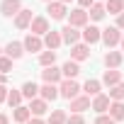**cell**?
Wrapping results in <instances>:
<instances>
[{"instance_id":"2e32d148","label":"cell","mask_w":124,"mask_h":124,"mask_svg":"<svg viewBox=\"0 0 124 124\" xmlns=\"http://www.w3.org/2000/svg\"><path fill=\"white\" fill-rule=\"evenodd\" d=\"M102 83H105V85H109V88H114V85H119V83H122V73H119V71H114V68H109V71H105Z\"/></svg>"},{"instance_id":"4fadbf2b","label":"cell","mask_w":124,"mask_h":124,"mask_svg":"<svg viewBox=\"0 0 124 124\" xmlns=\"http://www.w3.org/2000/svg\"><path fill=\"white\" fill-rule=\"evenodd\" d=\"M93 105H90V97L85 95V97H76V100H71V109H73V114H80V112H85V109H90Z\"/></svg>"},{"instance_id":"e0dca14e","label":"cell","mask_w":124,"mask_h":124,"mask_svg":"<svg viewBox=\"0 0 124 124\" xmlns=\"http://www.w3.org/2000/svg\"><path fill=\"white\" fill-rule=\"evenodd\" d=\"M93 109H95V112H100V114H105V112L109 109V97H107V95H102V93H100L97 97H93Z\"/></svg>"},{"instance_id":"83f0119b","label":"cell","mask_w":124,"mask_h":124,"mask_svg":"<svg viewBox=\"0 0 124 124\" xmlns=\"http://www.w3.org/2000/svg\"><path fill=\"white\" fill-rule=\"evenodd\" d=\"M54 61H56V51H44V54L39 56V63H41L44 68H49V66H54Z\"/></svg>"},{"instance_id":"f546056e","label":"cell","mask_w":124,"mask_h":124,"mask_svg":"<svg viewBox=\"0 0 124 124\" xmlns=\"http://www.w3.org/2000/svg\"><path fill=\"white\" fill-rule=\"evenodd\" d=\"M109 97H112L114 102H122V100H124V83H119V85L109 88Z\"/></svg>"},{"instance_id":"ac0fdd59","label":"cell","mask_w":124,"mask_h":124,"mask_svg":"<svg viewBox=\"0 0 124 124\" xmlns=\"http://www.w3.org/2000/svg\"><path fill=\"white\" fill-rule=\"evenodd\" d=\"M61 73H63L68 80H73V78L80 73V66H78V61H66V63H63V68H61Z\"/></svg>"},{"instance_id":"7c38bea8","label":"cell","mask_w":124,"mask_h":124,"mask_svg":"<svg viewBox=\"0 0 124 124\" xmlns=\"http://www.w3.org/2000/svg\"><path fill=\"white\" fill-rule=\"evenodd\" d=\"M39 93H41V100H46V102H51V100H56L61 93H58V88L56 85H51V83H44L41 88H39Z\"/></svg>"},{"instance_id":"d6986e66","label":"cell","mask_w":124,"mask_h":124,"mask_svg":"<svg viewBox=\"0 0 124 124\" xmlns=\"http://www.w3.org/2000/svg\"><path fill=\"white\" fill-rule=\"evenodd\" d=\"M22 44H24L27 51H41V46H44V41H41L37 34H27V39H24Z\"/></svg>"},{"instance_id":"836d02e7","label":"cell","mask_w":124,"mask_h":124,"mask_svg":"<svg viewBox=\"0 0 124 124\" xmlns=\"http://www.w3.org/2000/svg\"><path fill=\"white\" fill-rule=\"evenodd\" d=\"M95 124H114V119H112L109 114H100V117L95 119Z\"/></svg>"},{"instance_id":"60d3db41","label":"cell","mask_w":124,"mask_h":124,"mask_svg":"<svg viewBox=\"0 0 124 124\" xmlns=\"http://www.w3.org/2000/svg\"><path fill=\"white\" fill-rule=\"evenodd\" d=\"M119 44H122V49H124V37H122V41H119Z\"/></svg>"},{"instance_id":"d4e9b609","label":"cell","mask_w":124,"mask_h":124,"mask_svg":"<svg viewBox=\"0 0 124 124\" xmlns=\"http://www.w3.org/2000/svg\"><path fill=\"white\" fill-rule=\"evenodd\" d=\"M37 93H39V88H37V83H32V80H27V83L22 85V97H29V100H34V97H37Z\"/></svg>"},{"instance_id":"7a4b0ae2","label":"cell","mask_w":124,"mask_h":124,"mask_svg":"<svg viewBox=\"0 0 124 124\" xmlns=\"http://www.w3.org/2000/svg\"><path fill=\"white\" fill-rule=\"evenodd\" d=\"M68 24L71 27H88V12L83 8H76L68 12Z\"/></svg>"},{"instance_id":"74e56055","label":"cell","mask_w":124,"mask_h":124,"mask_svg":"<svg viewBox=\"0 0 124 124\" xmlns=\"http://www.w3.org/2000/svg\"><path fill=\"white\" fill-rule=\"evenodd\" d=\"M0 124H10V119H8V114H0Z\"/></svg>"},{"instance_id":"ba28073f","label":"cell","mask_w":124,"mask_h":124,"mask_svg":"<svg viewBox=\"0 0 124 124\" xmlns=\"http://www.w3.org/2000/svg\"><path fill=\"white\" fill-rule=\"evenodd\" d=\"M32 34H37V37H46L49 34V20L46 17H34L32 20Z\"/></svg>"},{"instance_id":"f35d334b","label":"cell","mask_w":124,"mask_h":124,"mask_svg":"<svg viewBox=\"0 0 124 124\" xmlns=\"http://www.w3.org/2000/svg\"><path fill=\"white\" fill-rule=\"evenodd\" d=\"M27 124H44V122H41V119H39V117H34V119H29V122H27Z\"/></svg>"},{"instance_id":"5bb4252c","label":"cell","mask_w":124,"mask_h":124,"mask_svg":"<svg viewBox=\"0 0 124 124\" xmlns=\"http://www.w3.org/2000/svg\"><path fill=\"white\" fill-rule=\"evenodd\" d=\"M44 44L49 46V51H56L61 44H63V39H61V32H49L44 37Z\"/></svg>"},{"instance_id":"f1b7e54d","label":"cell","mask_w":124,"mask_h":124,"mask_svg":"<svg viewBox=\"0 0 124 124\" xmlns=\"http://www.w3.org/2000/svg\"><path fill=\"white\" fill-rule=\"evenodd\" d=\"M20 102H22V90H10L8 93V105L10 107H20Z\"/></svg>"},{"instance_id":"9a60e30c","label":"cell","mask_w":124,"mask_h":124,"mask_svg":"<svg viewBox=\"0 0 124 124\" xmlns=\"http://www.w3.org/2000/svg\"><path fill=\"white\" fill-rule=\"evenodd\" d=\"M83 39H85V44H97V41L102 39V29H97V27H85Z\"/></svg>"},{"instance_id":"ee69618b","label":"cell","mask_w":124,"mask_h":124,"mask_svg":"<svg viewBox=\"0 0 124 124\" xmlns=\"http://www.w3.org/2000/svg\"><path fill=\"white\" fill-rule=\"evenodd\" d=\"M0 51H3V49H0Z\"/></svg>"},{"instance_id":"cb8c5ba5","label":"cell","mask_w":124,"mask_h":124,"mask_svg":"<svg viewBox=\"0 0 124 124\" xmlns=\"http://www.w3.org/2000/svg\"><path fill=\"white\" fill-rule=\"evenodd\" d=\"M109 117H112L114 122L124 119V102H112V105H109Z\"/></svg>"},{"instance_id":"1f68e13d","label":"cell","mask_w":124,"mask_h":124,"mask_svg":"<svg viewBox=\"0 0 124 124\" xmlns=\"http://www.w3.org/2000/svg\"><path fill=\"white\" fill-rule=\"evenodd\" d=\"M12 68V58H8V56H0V73H8Z\"/></svg>"},{"instance_id":"ab89813d","label":"cell","mask_w":124,"mask_h":124,"mask_svg":"<svg viewBox=\"0 0 124 124\" xmlns=\"http://www.w3.org/2000/svg\"><path fill=\"white\" fill-rule=\"evenodd\" d=\"M0 85H5V73H0Z\"/></svg>"},{"instance_id":"4316f807","label":"cell","mask_w":124,"mask_h":124,"mask_svg":"<svg viewBox=\"0 0 124 124\" xmlns=\"http://www.w3.org/2000/svg\"><path fill=\"white\" fill-rule=\"evenodd\" d=\"M66 122H68V117H66L63 109H54L51 117H49V124H66Z\"/></svg>"},{"instance_id":"8d00e7d4","label":"cell","mask_w":124,"mask_h":124,"mask_svg":"<svg viewBox=\"0 0 124 124\" xmlns=\"http://www.w3.org/2000/svg\"><path fill=\"white\" fill-rule=\"evenodd\" d=\"M117 29H124V12L117 15Z\"/></svg>"},{"instance_id":"603a6c76","label":"cell","mask_w":124,"mask_h":124,"mask_svg":"<svg viewBox=\"0 0 124 124\" xmlns=\"http://www.w3.org/2000/svg\"><path fill=\"white\" fill-rule=\"evenodd\" d=\"M105 63H107V68H117L122 63V54L119 51H107L105 54Z\"/></svg>"},{"instance_id":"d6a6232c","label":"cell","mask_w":124,"mask_h":124,"mask_svg":"<svg viewBox=\"0 0 124 124\" xmlns=\"http://www.w3.org/2000/svg\"><path fill=\"white\" fill-rule=\"evenodd\" d=\"M66 124H85V119H83V114H71Z\"/></svg>"},{"instance_id":"7402d4cb","label":"cell","mask_w":124,"mask_h":124,"mask_svg":"<svg viewBox=\"0 0 124 124\" xmlns=\"http://www.w3.org/2000/svg\"><path fill=\"white\" fill-rule=\"evenodd\" d=\"M105 10L109 15H122L124 12V0H107L105 3Z\"/></svg>"},{"instance_id":"e575fe53","label":"cell","mask_w":124,"mask_h":124,"mask_svg":"<svg viewBox=\"0 0 124 124\" xmlns=\"http://www.w3.org/2000/svg\"><path fill=\"white\" fill-rule=\"evenodd\" d=\"M0 102H8V88L0 85Z\"/></svg>"},{"instance_id":"277c9868","label":"cell","mask_w":124,"mask_h":124,"mask_svg":"<svg viewBox=\"0 0 124 124\" xmlns=\"http://www.w3.org/2000/svg\"><path fill=\"white\" fill-rule=\"evenodd\" d=\"M54 20H63L66 15H68V10H66V5L61 3V0H54V3H49V10H46Z\"/></svg>"},{"instance_id":"44dd1931","label":"cell","mask_w":124,"mask_h":124,"mask_svg":"<svg viewBox=\"0 0 124 124\" xmlns=\"http://www.w3.org/2000/svg\"><path fill=\"white\" fill-rule=\"evenodd\" d=\"M12 119H15V122H20V124H27V122L32 119V112H29V107H15V114H12Z\"/></svg>"},{"instance_id":"484cf974","label":"cell","mask_w":124,"mask_h":124,"mask_svg":"<svg viewBox=\"0 0 124 124\" xmlns=\"http://www.w3.org/2000/svg\"><path fill=\"white\" fill-rule=\"evenodd\" d=\"M83 90H85V95H88V97H90V95H93V97H97V95H100V80H88V83L83 85Z\"/></svg>"},{"instance_id":"6da1fadb","label":"cell","mask_w":124,"mask_h":124,"mask_svg":"<svg viewBox=\"0 0 124 124\" xmlns=\"http://www.w3.org/2000/svg\"><path fill=\"white\" fill-rule=\"evenodd\" d=\"M58 93L63 95L66 100H76V97H78V93H80V85H78L76 80H68V78H66L63 83H61V88H58Z\"/></svg>"},{"instance_id":"4dcf8cb0","label":"cell","mask_w":124,"mask_h":124,"mask_svg":"<svg viewBox=\"0 0 124 124\" xmlns=\"http://www.w3.org/2000/svg\"><path fill=\"white\" fill-rule=\"evenodd\" d=\"M105 12H107V10H105V5H100V3H95V5L90 8V17H93V20H102Z\"/></svg>"},{"instance_id":"8992f818","label":"cell","mask_w":124,"mask_h":124,"mask_svg":"<svg viewBox=\"0 0 124 124\" xmlns=\"http://www.w3.org/2000/svg\"><path fill=\"white\" fill-rule=\"evenodd\" d=\"M61 39H63L66 44H71V46H76V44H78V39H80V32H76V27L66 24L63 29H61Z\"/></svg>"},{"instance_id":"ffe728a7","label":"cell","mask_w":124,"mask_h":124,"mask_svg":"<svg viewBox=\"0 0 124 124\" xmlns=\"http://www.w3.org/2000/svg\"><path fill=\"white\" fill-rule=\"evenodd\" d=\"M29 112H32L34 117H41V114H46V100H41V97L37 100V97H34V100H32V105H29Z\"/></svg>"},{"instance_id":"b9f144b4","label":"cell","mask_w":124,"mask_h":124,"mask_svg":"<svg viewBox=\"0 0 124 124\" xmlns=\"http://www.w3.org/2000/svg\"><path fill=\"white\" fill-rule=\"evenodd\" d=\"M61 3H63V5H66V3H71V0H61Z\"/></svg>"},{"instance_id":"7bdbcfd3","label":"cell","mask_w":124,"mask_h":124,"mask_svg":"<svg viewBox=\"0 0 124 124\" xmlns=\"http://www.w3.org/2000/svg\"><path fill=\"white\" fill-rule=\"evenodd\" d=\"M46 3H54V0H46Z\"/></svg>"},{"instance_id":"3957f363","label":"cell","mask_w":124,"mask_h":124,"mask_svg":"<svg viewBox=\"0 0 124 124\" xmlns=\"http://www.w3.org/2000/svg\"><path fill=\"white\" fill-rule=\"evenodd\" d=\"M0 12H3L5 17H17L20 12H22V3L20 0H3V3H0Z\"/></svg>"},{"instance_id":"9c48e42d","label":"cell","mask_w":124,"mask_h":124,"mask_svg":"<svg viewBox=\"0 0 124 124\" xmlns=\"http://www.w3.org/2000/svg\"><path fill=\"white\" fill-rule=\"evenodd\" d=\"M32 10H22L17 17H15V27L17 29H27V27H32Z\"/></svg>"},{"instance_id":"52a82bcc","label":"cell","mask_w":124,"mask_h":124,"mask_svg":"<svg viewBox=\"0 0 124 124\" xmlns=\"http://www.w3.org/2000/svg\"><path fill=\"white\" fill-rule=\"evenodd\" d=\"M61 68H56V66H49V68H44L41 71V78H44V83H51V85H56L58 80H61Z\"/></svg>"},{"instance_id":"8fae6325","label":"cell","mask_w":124,"mask_h":124,"mask_svg":"<svg viewBox=\"0 0 124 124\" xmlns=\"http://www.w3.org/2000/svg\"><path fill=\"white\" fill-rule=\"evenodd\" d=\"M71 58H73V61H85V58H90L88 44H76V46L71 49Z\"/></svg>"},{"instance_id":"30bf717a","label":"cell","mask_w":124,"mask_h":124,"mask_svg":"<svg viewBox=\"0 0 124 124\" xmlns=\"http://www.w3.org/2000/svg\"><path fill=\"white\" fill-rule=\"evenodd\" d=\"M22 54H24V44H20V41H10V44L5 46V56H8V58H12V61H15V58H20Z\"/></svg>"},{"instance_id":"d590c367","label":"cell","mask_w":124,"mask_h":124,"mask_svg":"<svg viewBox=\"0 0 124 124\" xmlns=\"http://www.w3.org/2000/svg\"><path fill=\"white\" fill-rule=\"evenodd\" d=\"M78 3H80V8L85 10V8H93V5H95V0H78Z\"/></svg>"},{"instance_id":"5b68a950","label":"cell","mask_w":124,"mask_h":124,"mask_svg":"<svg viewBox=\"0 0 124 124\" xmlns=\"http://www.w3.org/2000/svg\"><path fill=\"white\" fill-rule=\"evenodd\" d=\"M102 41H105L109 49H112L114 44H119V41H122V34H119V29H117V27H107V29L102 32Z\"/></svg>"}]
</instances>
